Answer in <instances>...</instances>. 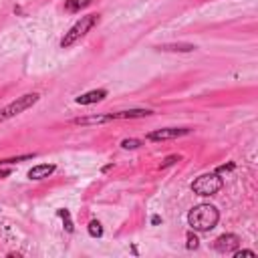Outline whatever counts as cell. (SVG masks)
<instances>
[{"mask_svg": "<svg viewBox=\"0 0 258 258\" xmlns=\"http://www.w3.org/2000/svg\"><path fill=\"white\" fill-rule=\"evenodd\" d=\"M194 44H161L159 50H179V52H189L194 50Z\"/></svg>", "mask_w": 258, "mask_h": 258, "instance_id": "12", "label": "cell"}, {"mask_svg": "<svg viewBox=\"0 0 258 258\" xmlns=\"http://www.w3.org/2000/svg\"><path fill=\"white\" fill-rule=\"evenodd\" d=\"M10 173V169H0V177H4V175H8Z\"/></svg>", "mask_w": 258, "mask_h": 258, "instance_id": "21", "label": "cell"}, {"mask_svg": "<svg viewBox=\"0 0 258 258\" xmlns=\"http://www.w3.org/2000/svg\"><path fill=\"white\" fill-rule=\"evenodd\" d=\"M230 169H234V163H228V165H222V167H218V171H230Z\"/></svg>", "mask_w": 258, "mask_h": 258, "instance_id": "20", "label": "cell"}, {"mask_svg": "<svg viewBox=\"0 0 258 258\" xmlns=\"http://www.w3.org/2000/svg\"><path fill=\"white\" fill-rule=\"evenodd\" d=\"M52 171H54V165L52 163H40V165H34L28 171V177L30 179H42V177H48Z\"/></svg>", "mask_w": 258, "mask_h": 258, "instance_id": "9", "label": "cell"}, {"mask_svg": "<svg viewBox=\"0 0 258 258\" xmlns=\"http://www.w3.org/2000/svg\"><path fill=\"white\" fill-rule=\"evenodd\" d=\"M99 22V14H87V16H81V20H77L67 32H64V36L60 38V46L62 48H69V46H73L79 38H83L95 24Z\"/></svg>", "mask_w": 258, "mask_h": 258, "instance_id": "2", "label": "cell"}, {"mask_svg": "<svg viewBox=\"0 0 258 258\" xmlns=\"http://www.w3.org/2000/svg\"><path fill=\"white\" fill-rule=\"evenodd\" d=\"M189 133H191L189 127H165V129H157V131L147 133V139L149 141H165V139H175V137H183Z\"/></svg>", "mask_w": 258, "mask_h": 258, "instance_id": "5", "label": "cell"}, {"mask_svg": "<svg viewBox=\"0 0 258 258\" xmlns=\"http://www.w3.org/2000/svg\"><path fill=\"white\" fill-rule=\"evenodd\" d=\"M189 250H194V248H198L200 246V240H198V236L194 234V232H187V244H185Z\"/></svg>", "mask_w": 258, "mask_h": 258, "instance_id": "15", "label": "cell"}, {"mask_svg": "<svg viewBox=\"0 0 258 258\" xmlns=\"http://www.w3.org/2000/svg\"><path fill=\"white\" fill-rule=\"evenodd\" d=\"M218 220H220V212L212 204H198L187 214V224L196 232H210L212 228H216Z\"/></svg>", "mask_w": 258, "mask_h": 258, "instance_id": "1", "label": "cell"}, {"mask_svg": "<svg viewBox=\"0 0 258 258\" xmlns=\"http://www.w3.org/2000/svg\"><path fill=\"white\" fill-rule=\"evenodd\" d=\"M32 155H20V157H10V159H0V165H8V163H18L24 159H30Z\"/></svg>", "mask_w": 258, "mask_h": 258, "instance_id": "17", "label": "cell"}, {"mask_svg": "<svg viewBox=\"0 0 258 258\" xmlns=\"http://www.w3.org/2000/svg\"><path fill=\"white\" fill-rule=\"evenodd\" d=\"M58 216L64 220V224H67V230H69V232H73V222H71V216H69V212H67V210H58Z\"/></svg>", "mask_w": 258, "mask_h": 258, "instance_id": "16", "label": "cell"}, {"mask_svg": "<svg viewBox=\"0 0 258 258\" xmlns=\"http://www.w3.org/2000/svg\"><path fill=\"white\" fill-rule=\"evenodd\" d=\"M38 99H40L38 93H26V95L18 97L16 101H12V103L6 105L4 109H0V123H2V121H8V119H12V117H16V115H20V113H24V111L30 109Z\"/></svg>", "mask_w": 258, "mask_h": 258, "instance_id": "4", "label": "cell"}, {"mask_svg": "<svg viewBox=\"0 0 258 258\" xmlns=\"http://www.w3.org/2000/svg\"><path fill=\"white\" fill-rule=\"evenodd\" d=\"M93 0H64V10L67 12H81L83 8H87Z\"/></svg>", "mask_w": 258, "mask_h": 258, "instance_id": "11", "label": "cell"}, {"mask_svg": "<svg viewBox=\"0 0 258 258\" xmlns=\"http://www.w3.org/2000/svg\"><path fill=\"white\" fill-rule=\"evenodd\" d=\"M147 115H151L149 109H127V111L111 113V119H137V117H147Z\"/></svg>", "mask_w": 258, "mask_h": 258, "instance_id": "8", "label": "cell"}, {"mask_svg": "<svg viewBox=\"0 0 258 258\" xmlns=\"http://www.w3.org/2000/svg\"><path fill=\"white\" fill-rule=\"evenodd\" d=\"M89 234H91L93 238H99V236H103V228H101V222L93 220V222L89 224Z\"/></svg>", "mask_w": 258, "mask_h": 258, "instance_id": "13", "label": "cell"}, {"mask_svg": "<svg viewBox=\"0 0 258 258\" xmlns=\"http://www.w3.org/2000/svg\"><path fill=\"white\" fill-rule=\"evenodd\" d=\"M121 147L123 149H137V147H141V141L139 139H123Z\"/></svg>", "mask_w": 258, "mask_h": 258, "instance_id": "14", "label": "cell"}, {"mask_svg": "<svg viewBox=\"0 0 258 258\" xmlns=\"http://www.w3.org/2000/svg\"><path fill=\"white\" fill-rule=\"evenodd\" d=\"M175 161H179V155H169V157L161 163V167H167V165H171V163H175Z\"/></svg>", "mask_w": 258, "mask_h": 258, "instance_id": "19", "label": "cell"}, {"mask_svg": "<svg viewBox=\"0 0 258 258\" xmlns=\"http://www.w3.org/2000/svg\"><path fill=\"white\" fill-rule=\"evenodd\" d=\"M234 256H236V258H242V256H250V258H254L256 252H254V250H234Z\"/></svg>", "mask_w": 258, "mask_h": 258, "instance_id": "18", "label": "cell"}, {"mask_svg": "<svg viewBox=\"0 0 258 258\" xmlns=\"http://www.w3.org/2000/svg\"><path fill=\"white\" fill-rule=\"evenodd\" d=\"M238 246H240V236H236V234H222L214 242V248L220 254H230V252L238 250Z\"/></svg>", "mask_w": 258, "mask_h": 258, "instance_id": "6", "label": "cell"}, {"mask_svg": "<svg viewBox=\"0 0 258 258\" xmlns=\"http://www.w3.org/2000/svg\"><path fill=\"white\" fill-rule=\"evenodd\" d=\"M107 121H113L111 115H93V117H79V119H73L75 125H101V123H107Z\"/></svg>", "mask_w": 258, "mask_h": 258, "instance_id": "10", "label": "cell"}, {"mask_svg": "<svg viewBox=\"0 0 258 258\" xmlns=\"http://www.w3.org/2000/svg\"><path fill=\"white\" fill-rule=\"evenodd\" d=\"M222 185H224L222 177L218 175V171H214V173H204L196 177L191 181V191L198 196H214L222 189Z\"/></svg>", "mask_w": 258, "mask_h": 258, "instance_id": "3", "label": "cell"}, {"mask_svg": "<svg viewBox=\"0 0 258 258\" xmlns=\"http://www.w3.org/2000/svg\"><path fill=\"white\" fill-rule=\"evenodd\" d=\"M107 97V91L105 89H95V91H89L81 97H77V103L79 105H93V103H99Z\"/></svg>", "mask_w": 258, "mask_h": 258, "instance_id": "7", "label": "cell"}]
</instances>
